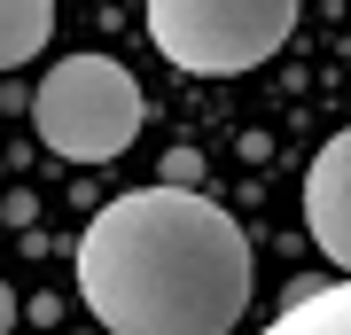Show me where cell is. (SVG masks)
I'll use <instances>...</instances> for the list:
<instances>
[{
	"mask_svg": "<svg viewBox=\"0 0 351 335\" xmlns=\"http://www.w3.org/2000/svg\"><path fill=\"white\" fill-rule=\"evenodd\" d=\"M8 327H16V297L0 288V335H8Z\"/></svg>",
	"mask_w": 351,
	"mask_h": 335,
	"instance_id": "obj_7",
	"label": "cell"
},
{
	"mask_svg": "<svg viewBox=\"0 0 351 335\" xmlns=\"http://www.w3.org/2000/svg\"><path fill=\"white\" fill-rule=\"evenodd\" d=\"M32 125L63 164H110L141 133V86L110 55H63L32 94Z\"/></svg>",
	"mask_w": 351,
	"mask_h": 335,
	"instance_id": "obj_2",
	"label": "cell"
},
{
	"mask_svg": "<svg viewBox=\"0 0 351 335\" xmlns=\"http://www.w3.org/2000/svg\"><path fill=\"white\" fill-rule=\"evenodd\" d=\"M304 234L336 265V281H351V125L304 164Z\"/></svg>",
	"mask_w": 351,
	"mask_h": 335,
	"instance_id": "obj_4",
	"label": "cell"
},
{
	"mask_svg": "<svg viewBox=\"0 0 351 335\" xmlns=\"http://www.w3.org/2000/svg\"><path fill=\"white\" fill-rule=\"evenodd\" d=\"M304 0H149V39L172 71L234 78L281 55Z\"/></svg>",
	"mask_w": 351,
	"mask_h": 335,
	"instance_id": "obj_3",
	"label": "cell"
},
{
	"mask_svg": "<svg viewBox=\"0 0 351 335\" xmlns=\"http://www.w3.org/2000/svg\"><path fill=\"white\" fill-rule=\"evenodd\" d=\"M78 297L110 335H226L250 312V242L195 187H133L78 234Z\"/></svg>",
	"mask_w": 351,
	"mask_h": 335,
	"instance_id": "obj_1",
	"label": "cell"
},
{
	"mask_svg": "<svg viewBox=\"0 0 351 335\" xmlns=\"http://www.w3.org/2000/svg\"><path fill=\"white\" fill-rule=\"evenodd\" d=\"M265 335H351V281H328V288L289 297V312Z\"/></svg>",
	"mask_w": 351,
	"mask_h": 335,
	"instance_id": "obj_5",
	"label": "cell"
},
{
	"mask_svg": "<svg viewBox=\"0 0 351 335\" xmlns=\"http://www.w3.org/2000/svg\"><path fill=\"white\" fill-rule=\"evenodd\" d=\"M55 32V0H0V71L32 62Z\"/></svg>",
	"mask_w": 351,
	"mask_h": 335,
	"instance_id": "obj_6",
	"label": "cell"
}]
</instances>
